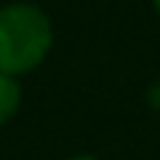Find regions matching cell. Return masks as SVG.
Returning a JSON list of instances; mask_svg holds the SVG:
<instances>
[{"label":"cell","instance_id":"obj_1","mask_svg":"<svg viewBox=\"0 0 160 160\" xmlns=\"http://www.w3.org/2000/svg\"><path fill=\"white\" fill-rule=\"evenodd\" d=\"M51 48V22L40 8L27 3L0 8V72H29Z\"/></svg>","mask_w":160,"mask_h":160},{"label":"cell","instance_id":"obj_2","mask_svg":"<svg viewBox=\"0 0 160 160\" xmlns=\"http://www.w3.org/2000/svg\"><path fill=\"white\" fill-rule=\"evenodd\" d=\"M19 102H22V88H19L16 78L0 72V126L16 115Z\"/></svg>","mask_w":160,"mask_h":160},{"label":"cell","instance_id":"obj_3","mask_svg":"<svg viewBox=\"0 0 160 160\" xmlns=\"http://www.w3.org/2000/svg\"><path fill=\"white\" fill-rule=\"evenodd\" d=\"M155 8H158V11H160V0H155Z\"/></svg>","mask_w":160,"mask_h":160},{"label":"cell","instance_id":"obj_4","mask_svg":"<svg viewBox=\"0 0 160 160\" xmlns=\"http://www.w3.org/2000/svg\"><path fill=\"white\" fill-rule=\"evenodd\" d=\"M75 160H93V158H75Z\"/></svg>","mask_w":160,"mask_h":160}]
</instances>
